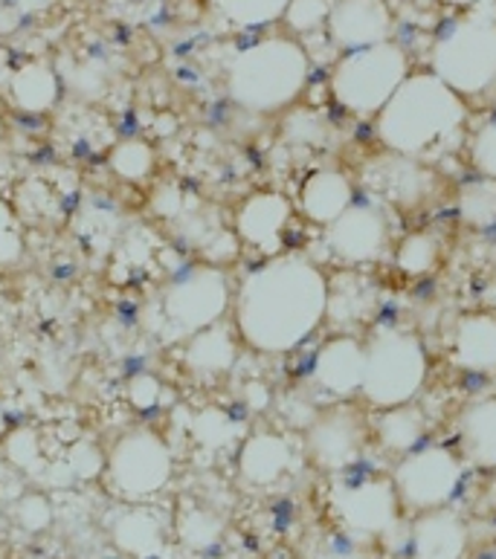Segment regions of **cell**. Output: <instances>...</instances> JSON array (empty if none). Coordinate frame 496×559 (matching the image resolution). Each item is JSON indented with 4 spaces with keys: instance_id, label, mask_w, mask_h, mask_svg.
<instances>
[{
    "instance_id": "5bb4252c",
    "label": "cell",
    "mask_w": 496,
    "mask_h": 559,
    "mask_svg": "<svg viewBox=\"0 0 496 559\" xmlns=\"http://www.w3.org/2000/svg\"><path fill=\"white\" fill-rule=\"evenodd\" d=\"M291 224H294V203L276 189H259L247 194L233 215V233L238 243L264 259L287 252Z\"/></svg>"
},
{
    "instance_id": "ee69618b",
    "label": "cell",
    "mask_w": 496,
    "mask_h": 559,
    "mask_svg": "<svg viewBox=\"0 0 496 559\" xmlns=\"http://www.w3.org/2000/svg\"><path fill=\"white\" fill-rule=\"evenodd\" d=\"M450 7L464 9V12H473V9H494L496 0H445Z\"/></svg>"
},
{
    "instance_id": "b9f144b4",
    "label": "cell",
    "mask_w": 496,
    "mask_h": 559,
    "mask_svg": "<svg viewBox=\"0 0 496 559\" xmlns=\"http://www.w3.org/2000/svg\"><path fill=\"white\" fill-rule=\"evenodd\" d=\"M238 401H241V406H245L247 412L259 415V412H268L270 406L276 403V392H273L270 383H264V380H247L241 394H238Z\"/></svg>"
},
{
    "instance_id": "ba28073f",
    "label": "cell",
    "mask_w": 496,
    "mask_h": 559,
    "mask_svg": "<svg viewBox=\"0 0 496 559\" xmlns=\"http://www.w3.org/2000/svg\"><path fill=\"white\" fill-rule=\"evenodd\" d=\"M329 513L336 531L375 548L392 545L401 534H410V527L404 531V508L392 476H334L329 487Z\"/></svg>"
},
{
    "instance_id": "1f68e13d",
    "label": "cell",
    "mask_w": 496,
    "mask_h": 559,
    "mask_svg": "<svg viewBox=\"0 0 496 559\" xmlns=\"http://www.w3.org/2000/svg\"><path fill=\"white\" fill-rule=\"evenodd\" d=\"M291 0H215L221 17L238 29H261L282 21Z\"/></svg>"
},
{
    "instance_id": "d590c367",
    "label": "cell",
    "mask_w": 496,
    "mask_h": 559,
    "mask_svg": "<svg viewBox=\"0 0 496 559\" xmlns=\"http://www.w3.org/2000/svg\"><path fill=\"white\" fill-rule=\"evenodd\" d=\"M12 519L26 534H44L56 522V508L44 492H26L12 504Z\"/></svg>"
},
{
    "instance_id": "5b68a950",
    "label": "cell",
    "mask_w": 496,
    "mask_h": 559,
    "mask_svg": "<svg viewBox=\"0 0 496 559\" xmlns=\"http://www.w3.org/2000/svg\"><path fill=\"white\" fill-rule=\"evenodd\" d=\"M429 380V354L421 336L383 322L366 336V380L363 403L375 412L398 409L418 401Z\"/></svg>"
},
{
    "instance_id": "4316f807",
    "label": "cell",
    "mask_w": 496,
    "mask_h": 559,
    "mask_svg": "<svg viewBox=\"0 0 496 559\" xmlns=\"http://www.w3.org/2000/svg\"><path fill=\"white\" fill-rule=\"evenodd\" d=\"M172 527H175L177 543L184 545L186 551L206 554L215 551L221 545L227 522L210 504H203L198 499H184L172 513Z\"/></svg>"
},
{
    "instance_id": "9a60e30c",
    "label": "cell",
    "mask_w": 496,
    "mask_h": 559,
    "mask_svg": "<svg viewBox=\"0 0 496 559\" xmlns=\"http://www.w3.org/2000/svg\"><path fill=\"white\" fill-rule=\"evenodd\" d=\"M110 545L128 559H163L175 534L172 513L154 501H119L105 519Z\"/></svg>"
},
{
    "instance_id": "8fae6325",
    "label": "cell",
    "mask_w": 496,
    "mask_h": 559,
    "mask_svg": "<svg viewBox=\"0 0 496 559\" xmlns=\"http://www.w3.org/2000/svg\"><path fill=\"white\" fill-rule=\"evenodd\" d=\"M371 441L369 415L352 401L331 403L303 432V452L314 467L329 476L352 473Z\"/></svg>"
},
{
    "instance_id": "f6af8a7d",
    "label": "cell",
    "mask_w": 496,
    "mask_h": 559,
    "mask_svg": "<svg viewBox=\"0 0 496 559\" xmlns=\"http://www.w3.org/2000/svg\"><path fill=\"white\" fill-rule=\"evenodd\" d=\"M7 435V409H3V403H0V438Z\"/></svg>"
},
{
    "instance_id": "f546056e",
    "label": "cell",
    "mask_w": 496,
    "mask_h": 559,
    "mask_svg": "<svg viewBox=\"0 0 496 559\" xmlns=\"http://www.w3.org/2000/svg\"><path fill=\"white\" fill-rule=\"evenodd\" d=\"M456 212L468 229L491 233L496 229V180L471 177L456 192Z\"/></svg>"
},
{
    "instance_id": "ac0fdd59",
    "label": "cell",
    "mask_w": 496,
    "mask_h": 559,
    "mask_svg": "<svg viewBox=\"0 0 496 559\" xmlns=\"http://www.w3.org/2000/svg\"><path fill=\"white\" fill-rule=\"evenodd\" d=\"M392 29L395 21L387 0H334L326 24L329 41L345 52L392 41Z\"/></svg>"
},
{
    "instance_id": "8992f818",
    "label": "cell",
    "mask_w": 496,
    "mask_h": 559,
    "mask_svg": "<svg viewBox=\"0 0 496 559\" xmlns=\"http://www.w3.org/2000/svg\"><path fill=\"white\" fill-rule=\"evenodd\" d=\"M429 73L464 102L488 96L496 84V7L450 21L433 44Z\"/></svg>"
},
{
    "instance_id": "277c9868",
    "label": "cell",
    "mask_w": 496,
    "mask_h": 559,
    "mask_svg": "<svg viewBox=\"0 0 496 559\" xmlns=\"http://www.w3.org/2000/svg\"><path fill=\"white\" fill-rule=\"evenodd\" d=\"M236 287L227 270L215 264H192L168 278L145 310V325L166 345H184L194 334L219 325L233 310Z\"/></svg>"
},
{
    "instance_id": "e575fe53",
    "label": "cell",
    "mask_w": 496,
    "mask_h": 559,
    "mask_svg": "<svg viewBox=\"0 0 496 559\" xmlns=\"http://www.w3.org/2000/svg\"><path fill=\"white\" fill-rule=\"evenodd\" d=\"M3 452L12 467H17L26 476H42L44 469V443L35 429H17V432L3 438Z\"/></svg>"
},
{
    "instance_id": "484cf974",
    "label": "cell",
    "mask_w": 496,
    "mask_h": 559,
    "mask_svg": "<svg viewBox=\"0 0 496 559\" xmlns=\"http://www.w3.org/2000/svg\"><path fill=\"white\" fill-rule=\"evenodd\" d=\"M371 441L378 443V450L387 455L404 459L413 450L424 447L429 435V418L427 412L418 409L415 403L410 406H398V409L375 412V418H369Z\"/></svg>"
},
{
    "instance_id": "60d3db41",
    "label": "cell",
    "mask_w": 496,
    "mask_h": 559,
    "mask_svg": "<svg viewBox=\"0 0 496 559\" xmlns=\"http://www.w3.org/2000/svg\"><path fill=\"white\" fill-rule=\"evenodd\" d=\"M152 210L163 217V221H172L175 224L180 212L186 210V192L184 186L175 183V180H166V183H157V189L152 192Z\"/></svg>"
},
{
    "instance_id": "f1b7e54d",
    "label": "cell",
    "mask_w": 496,
    "mask_h": 559,
    "mask_svg": "<svg viewBox=\"0 0 496 559\" xmlns=\"http://www.w3.org/2000/svg\"><path fill=\"white\" fill-rule=\"evenodd\" d=\"M441 255H445V247H441L433 229H410L392 247V261H395L398 273H404L410 278L436 273L438 264H441Z\"/></svg>"
},
{
    "instance_id": "52a82bcc",
    "label": "cell",
    "mask_w": 496,
    "mask_h": 559,
    "mask_svg": "<svg viewBox=\"0 0 496 559\" xmlns=\"http://www.w3.org/2000/svg\"><path fill=\"white\" fill-rule=\"evenodd\" d=\"M410 56L398 41L343 52L329 75L331 99L349 117L375 119L410 79Z\"/></svg>"
},
{
    "instance_id": "ab89813d",
    "label": "cell",
    "mask_w": 496,
    "mask_h": 559,
    "mask_svg": "<svg viewBox=\"0 0 496 559\" xmlns=\"http://www.w3.org/2000/svg\"><path fill=\"white\" fill-rule=\"evenodd\" d=\"M163 397H166V385L149 371H140L128 380V403L137 412H154L163 406Z\"/></svg>"
},
{
    "instance_id": "603a6c76",
    "label": "cell",
    "mask_w": 496,
    "mask_h": 559,
    "mask_svg": "<svg viewBox=\"0 0 496 559\" xmlns=\"http://www.w3.org/2000/svg\"><path fill=\"white\" fill-rule=\"evenodd\" d=\"M380 310V290L375 278L361 270H340L334 278L329 276V319L340 334H352L354 325H369Z\"/></svg>"
},
{
    "instance_id": "e0dca14e",
    "label": "cell",
    "mask_w": 496,
    "mask_h": 559,
    "mask_svg": "<svg viewBox=\"0 0 496 559\" xmlns=\"http://www.w3.org/2000/svg\"><path fill=\"white\" fill-rule=\"evenodd\" d=\"M311 385L334 403L352 401L366 380V340L357 334H334L311 357Z\"/></svg>"
},
{
    "instance_id": "74e56055",
    "label": "cell",
    "mask_w": 496,
    "mask_h": 559,
    "mask_svg": "<svg viewBox=\"0 0 496 559\" xmlns=\"http://www.w3.org/2000/svg\"><path fill=\"white\" fill-rule=\"evenodd\" d=\"M378 548L369 543H361L343 531H329L320 536V543L314 545V559H378Z\"/></svg>"
},
{
    "instance_id": "cb8c5ba5",
    "label": "cell",
    "mask_w": 496,
    "mask_h": 559,
    "mask_svg": "<svg viewBox=\"0 0 496 559\" xmlns=\"http://www.w3.org/2000/svg\"><path fill=\"white\" fill-rule=\"evenodd\" d=\"M459 447L464 464L496 473V394H482L459 412Z\"/></svg>"
},
{
    "instance_id": "d4e9b609",
    "label": "cell",
    "mask_w": 496,
    "mask_h": 559,
    "mask_svg": "<svg viewBox=\"0 0 496 559\" xmlns=\"http://www.w3.org/2000/svg\"><path fill=\"white\" fill-rule=\"evenodd\" d=\"M7 93L9 102L21 114H29V117L50 114L61 99V75L56 73L50 61H24L21 68H15L12 75H9Z\"/></svg>"
},
{
    "instance_id": "3957f363",
    "label": "cell",
    "mask_w": 496,
    "mask_h": 559,
    "mask_svg": "<svg viewBox=\"0 0 496 559\" xmlns=\"http://www.w3.org/2000/svg\"><path fill=\"white\" fill-rule=\"evenodd\" d=\"M308 79L311 59L303 44L287 35H268L229 59L224 87L236 108L256 117H273L294 108Z\"/></svg>"
},
{
    "instance_id": "836d02e7",
    "label": "cell",
    "mask_w": 496,
    "mask_h": 559,
    "mask_svg": "<svg viewBox=\"0 0 496 559\" xmlns=\"http://www.w3.org/2000/svg\"><path fill=\"white\" fill-rule=\"evenodd\" d=\"M59 469L68 485H82V481L102 478V473H105V452L91 441H76L73 447H68L64 459L59 461Z\"/></svg>"
},
{
    "instance_id": "83f0119b",
    "label": "cell",
    "mask_w": 496,
    "mask_h": 559,
    "mask_svg": "<svg viewBox=\"0 0 496 559\" xmlns=\"http://www.w3.org/2000/svg\"><path fill=\"white\" fill-rule=\"evenodd\" d=\"M189 438L198 450L206 452H227L238 450V443L245 441V424L227 409L219 406H206V409L194 412L189 418Z\"/></svg>"
},
{
    "instance_id": "7bdbcfd3",
    "label": "cell",
    "mask_w": 496,
    "mask_h": 559,
    "mask_svg": "<svg viewBox=\"0 0 496 559\" xmlns=\"http://www.w3.org/2000/svg\"><path fill=\"white\" fill-rule=\"evenodd\" d=\"M482 305H485V310H494L496 313V267L491 270L488 276H485V284H482Z\"/></svg>"
},
{
    "instance_id": "9c48e42d",
    "label": "cell",
    "mask_w": 496,
    "mask_h": 559,
    "mask_svg": "<svg viewBox=\"0 0 496 559\" xmlns=\"http://www.w3.org/2000/svg\"><path fill=\"white\" fill-rule=\"evenodd\" d=\"M172 478H175V450L161 432L149 426L128 429L105 452L102 481L119 501L128 504L154 501L168 490Z\"/></svg>"
},
{
    "instance_id": "6da1fadb",
    "label": "cell",
    "mask_w": 496,
    "mask_h": 559,
    "mask_svg": "<svg viewBox=\"0 0 496 559\" xmlns=\"http://www.w3.org/2000/svg\"><path fill=\"white\" fill-rule=\"evenodd\" d=\"M241 345L264 357L303 348L329 319V273L305 252H282L245 273L233 296Z\"/></svg>"
},
{
    "instance_id": "7c38bea8",
    "label": "cell",
    "mask_w": 496,
    "mask_h": 559,
    "mask_svg": "<svg viewBox=\"0 0 496 559\" xmlns=\"http://www.w3.org/2000/svg\"><path fill=\"white\" fill-rule=\"evenodd\" d=\"M361 186L366 198L378 201L389 212L413 215L436 201L441 177L424 159L383 151L363 163Z\"/></svg>"
},
{
    "instance_id": "f35d334b",
    "label": "cell",
    "mask_w": 496,
    "mask_h": 559,
    "mask_svg": "<svg viewBox=\"0 0 496 559\" xmlns=\"http://www.w3.org/2000/svg\"><path fill=\"white\" fill-rule=\"evenodd\" d=\"M24 255V233L12 203L0 198V267H12Z\"/></svg>"
},
{
    "instance_id": "2e32d148",
    "label": "cell",
    "mask_w": 496,
    "mask_h": 559,
    "mask_svg": "<svg viewBox=\"0 0 496 559\" xmlns=\"http://www.w3.org/2000/svg\"><path fill=\"white\" fill-rule=\"evenodd\" d=\"M303 441L296 443L279 429H256L247 432L236 450V473L247 487L270 490L294 476L303 464Z\"/></svg>"
},
{
    "instance_id": "7402d4cb",
    "label": "cell",
    "mask_w": 496,
    "mask_h": 559,
    "mask_svg": "<svg viewBox=\"0 0 496 559\" xmlns=\"http://www.w3.org/2000/svg\"><path fill=\"white\" fill-rule=\"evenodd\" d=\"M241 348L245 345H241L236 325L224 319L219 325L206 328L201 334H194L192 340H186L184 348H180V359H184L186 371L198 380H221L238 366Z\"/></svg>"
},
{
    "instance_id": "44dd1931",
    "label": "cell",
    "mask_w": 496,
    "mask_h": 559,
    "mask_svg": "<svg viewBox=\"0 0 496 559\" xmlns=\"http://www.w3.org/2000/svg\"><path fill=\"white\" fill-rule=\"evenodd\" d=\"M357 198H361L357 183H354V177L349 171L336 166H320L308 171L303 183H299L296 206H299L308 224L329 229Z\"/></svg>"
},
{
    "instance_id": "d6a6232c",
    "label": "cell",
    "mask_w": 496,
    "mask_h": 559,
    "mask_svg": "<svg viewBox=\"0 0 496 559\" xmlns=\"http://www.w3.org/2000/svg\"><path fill=\"white\" fill-rule=\"evenodd\" d=\"M464 157L476 177L496 180V110L473 128L464 140Z\"/></svg>"
},
{
    "instance_id": "bcb514c9",
    "label": "cell",
    "mask_w": 496,
    "mask_h": 559,
    "mask_svg": "<svg viewBox=\"0 0 496 559\" xmlns=\"http://www.w3.org/2000/svg\"><path fill=\"white\" fill-rule=\"evenodd\" d=\"M488 102H491V105H494V108H496V84H494V91L488 93Z\"/></svg>"
},
{
    "instance_id": "4dcf8cb0",
    "label": "cell",
    "mask_w": 496,
    "mask_h": 559,
    "mask_svg": "<svg viewBox=\"0 0 496 559\" xmlns=\"http://www.w3.org/2000/svg\"><path fill=\"white\" fill-rule=\"evenodd\" d=\"M108 166L122 183H145L157 171V151L143 136H126L110 145Z\"/></svg>"
},
{
    "instance_id": "4fadbf2b",
    "label": "cell",
    "mask_w": 496,
    "mask_h": 559,
    "mask_svg": "<svg viewBox=\"0 0 496 559\" xmlns=\"http://www.w3.org/2000/svg\"><path fill=\"white\" fill-rule=\"evenodd\" d=\"M322 243H326L331 259H336L345 267L378 264L395 247L389 210L363 194L336 217L329 229H322Z\"/></svg>"
},
{
    "instance_id": "8d00e7d4",
    "label": "cell",
    "mask_w": 496,
    "mask_h": 559,
    "mask_svg": "<svg viewBox=\"0 0 496 559\" xmlns=\"http://www.w3.org/2000/svg\"><path fill=\"white\" fill-rule=\"evenodd\" d=\"M331 3H334V0H291L282 21H285L287 29L296 35L317 33V29H322V26L329 24Z\"/></svg>"
},
{
    "instance_id": "7a4b0ae2",
    "label": "cell",
    "mask_w": 496,
    "mask_h": 559,
    "mask_svg": "<svg viewBox=\"0 0 496 559\" xmlns=\"http://www.w3.org/2000/svg\"><path fill=\"white\" fill-rule=\"evenodd\" d=\"M468 102L450 91L436 73L418 70L410 73L387 108L371 119V128L383 151L427 163L468 140Z\"/></svg>"
},
{
    "instance_id": "ffe728a7",
    "label": "cell",
    "mask_w": 496,
    "mask_h": 559,
    "mask_svg": "<svg viewBox=\"0 0 496 559\" xmlns=\"http://www.w3.org/2000/svg\"><path fill=\"white\" fill-rule=\"evenodd\" d=\"M447 359L468 374H496V313L468 310L447 334Z\"/></svg>"
},
{
    "instance_id": "30bf717a",
    "label": "cell",
    "mask_w": 496,
    "mask_h": 559,
    "mask_svg": "<svg viewBox=\"0 0 496 559\" xmlns=\"http://www.w3.org/2000/svg\"><path fill=\"white\" fill-rule=\"evenodd\" d=\"M401 508L406 513L450 508L464 485V459L445 443H424L404 459H398L392 469Z\"/></svg>"
},
{
    "instance_id": "d6986e66",
    "label": "cell",
    "mask_w": 496,
    "mask_h": 559,
    "mask_svg": "<svg viewBox=\"0 0 496 559\" xmlns=\"http://www.w3.org/2000/svg\"><path fill=\"white\" fill-rule=\"evenodd\" d=\"M471 543V525L453 508L427 510L410 522L406 545L413 559H468Z\"/></svg>"
}]
</instances>
